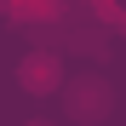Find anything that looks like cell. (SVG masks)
Wrapping results in <instances>:
<instances>
[{
  "label": "cell",
  "instance_id": "cell-1",
  "mask_svg": "<svg viewBox=\"0 0 126 126\" xmlns=\"http://www.w3.org/2000/svg\"><path fill=\"white\" fill-rule=\"evenodd\" d=\"M17 86L29 97H46V92H63V57L57 52H29L17 63Z\"/></svg>",
  "mask_w": 126,
  "mask_h": 126
},
{
  "label": "cell",
  "instance_id": "cell-3",
  "mask_svg": "<svg viewBox=\"0 0 126 126\" xmlns=\"http://www.w3.org/2000/svg\"><path fill=\"white\" fill-rule=\"evenodd\" d=\"M92 12H97L109 29H126V0H92Z\"/></svg>",
  "mask_w": 126,
  "mask_h": 126
},
{
  "label": "cell",
  "instance_id": "cell-2",
  "mask_svg": "<svg viewBox=\"0 0 126 126\" xmlns=\"http://www.w3.org/2000/svg\"><path fill=\"white\" fill-rule=\"evenodd\" d=\"M69 103H75L80 120H103V115H109V103H115V92H109V80L86 75V80H69Z\"/></svg>",
  "mask_w": 126,
  "mask_h": 126
},
{
  "label": "cell",
  "instance_id": "cell-4",
  "mask_svg": "<svg viewBox=\"0 0 126 126\" xmlns=\"http://www.w3.org/2000/svg\"><path fill=\"white\" fill-rule=\"evenodd\" d=\"M29 126H52V120H29Z\"/></svg>",
  "mask_w": 126,
  "mask_h": 126
}]
</instances>
